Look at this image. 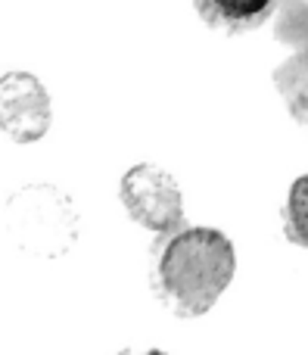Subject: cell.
Instances as JSON below:
<instances>
[{
	"label": "cell",
	"mask_w": 308,
	"mask_h": 355,
	"mask_svg": "<svg viewBox=\"0 0 308 355\" xmlns=\"http://www.w3.org/2000/svg\"><path fill=\"white\" fill-rule=\"evenodd\" d=\"M274 10V0H197V12L221 31H249Z\"/></svg>",
	"instance_id": "5"
},
{
	"label": "cell",
	"mask_w": 308,
	"mask_h": 355,
	"mask_svg": "<svg viewBox=\"0 0 308 355\" xmlns=\"http://www.w3.org/2000/svg\"><path fill=\"white\" fill-rule=\"evenodd\" d=\"M53 103L31 72L0 75V131L12 144H37L50 131Z\"/></svg>",
	"instance_id": "4"
},
{
	"label": "cell",
	"mask_w": 308,
	"mask_h": 355,
	"mask_svg": "<svg viewBox=\"0 0 308 355\" xmlns=\"http://www.w3.org/2000/svg\"><path fill=\"white\" fill-rule=\"evenodd\" d=\"M237 271V252L228 234L215 227H178L162 234L150 265V284L162 306L178 318L212 312Z\"/></svg>",
	"instance_id": "1"
},
{
	"label": "cell",
	"mask_w": 308,
	"mask_h": 355,
	"mask_svg": "<svg viewBox=\"0 0 308 355\" xmlns=\"http://www.w3.org/2000/svg\"><path fill=\"white\" fill-rule=\"evenodd\" d=\"M274 85H278V94L284 97L290 116L296 119V122L308 125V47L296 50V53L274 72Z\"/></svg>",
	"instance_id": "6"
},
{
	"label": "cell",
	"mask_w": 308,
	"mask_h": 355,
	"mask_svg": "<svg viewBox=\"0 0 308 355\" xmlns=\"http://www.w3.org/2000/svg\"><path fill=\"white\" fill-rule=\"evenodd\" d=\"M81 215L56 184H25L3 202V234L22 256L37 262L62 259L75 246Z\"/></svg>",
	"instance_id": "2"
},
{
	"label": "cell",
	"mask_w": 308,
	"mask_h": 355,
	"mask_svg": "<svg viewBox=\"0 0 308 355\" xmlns=\"http://www.w3.org/2000/svg\"><path fill=\"white\" fill-rule=\"evenodd\" d=\"M118 200L131 221L153 234H172L184 225V196L172 172L153 162H137L122 175Z\"/></svg>",
	"instance_id": "3"
},
{
	"label": "cell",
	"mask_w": 308,
	"mask_h": 355,
	"mask_svg": "<svg viewBox=\"0 0 308 355\" xmlns=\"http://www.w3.org/2000/svg\"><path fill=\"white\" fill-rule=\"evenodd\" d=\"M118 355H168V352H162V349H122Z\"/></svg>",
	"instance_id": "8"
},
{
	"label": "cell",
	"mask_w": 308,
	"mask_h": 355,
	"mask_svg": "<svg viewBox=\"0 0 308 355\" xmlns=\"http://www.w3.org/2000/svg\"><path fill=\"white\" fill-rule=\"evenodd\" d=\"M284 231L296 246H305L308 250V175L296 178L290 193H287Z\"/></svg>",
	"instance_id": "7"
}]
</instances>
